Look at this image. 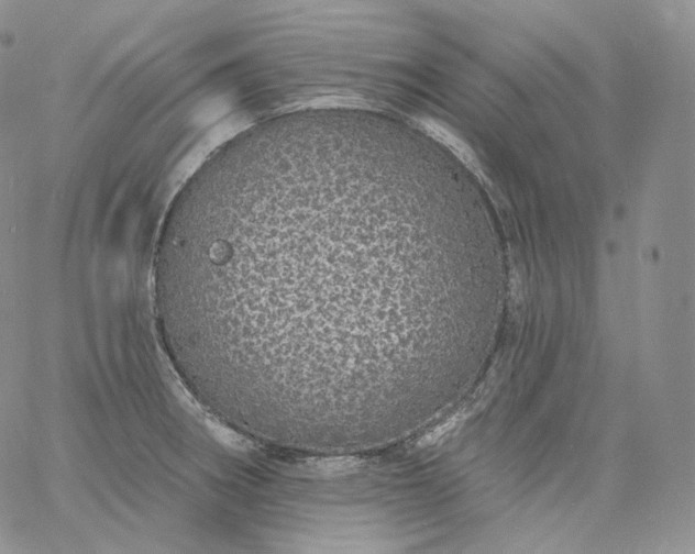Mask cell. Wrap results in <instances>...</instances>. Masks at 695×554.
<instances>
[{
  "label": "cell",
  "mask_w": 695,
  "mask_h": 554,
  "mask_svg": "<svg viewBox=\"0 0 695 554\" xmlns=\"http://www.w3.org/2000/svg\"><path fill=\"white\" fill-rule=\"evenodd\" d=\"M415 197L357 162L263 149L174 200L155 301L209 379L262 410L368 397L399 377L401 322L427 286Z\"/></svg>",
  "instance_id": "6da1fadb"
}]
</instances>
